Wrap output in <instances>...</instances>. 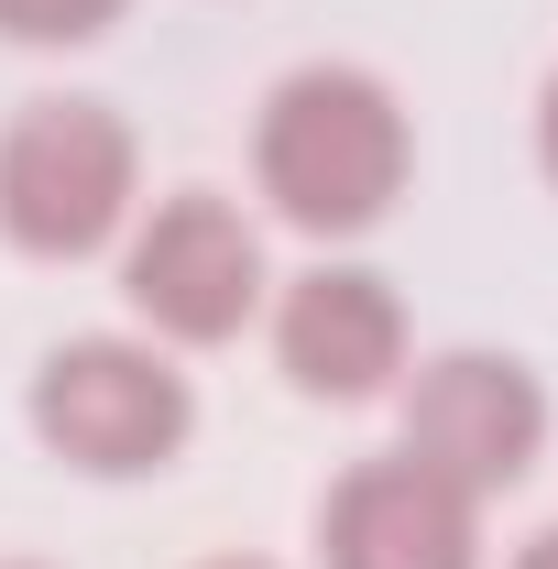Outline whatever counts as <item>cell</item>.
I'll return each instance as SVG.
<instances>
[{
	"label": "cell",
	"instance_id": "cell-1",
	"mask_svg": "<svg viewBox=\"0 0 558 569\" xmlns=\"http://www.w3.org/2000/svg\"><path fill=\"white\" fill-rule=\"evenodd\" d=\"M417 176V121L406 99L350 56H318L263 88V121H252V187L285 230L307 241H361L383 230L395 198Z\"/></svg>",
	"mask_w": 558,
	"mask_h": 569
},
{
	"label": "cell",
	"instance_id": "cell-2",
	"mask_svg": "<svg viewBox=\"0 0 558 569\" xmlns=\"http://www.w3.org/2000/svg\"><path fill=\"white\" fill-rule=\"evenodd\" d=\"M142 219V142L110 99H22L0 121V241L33 263H99Z\"/></svg>",
	"mask_w": 558,
	"mask_h": 569
},
{
	"label": "cell",
	"instance_id": "cell-3",
	"mask_svg": "<svg viewBox=\"0 0 558 569\" xmlns=\"http://www.w3.org/2000/svg\"><path fill=\"white\" fill-rule=\"evenodd\" d=\"M22 417L44 438V460H67L88 482H153V471H176L187 438H198V383L176 372L165 340L99 329V340H67V351L33 361Z\"/></svg>",
	"mask_w": 558,
	"mask_h": 569
},
{
	"label": "cell",
	"instance_id": "cell-4",
	"mask_svg": "<svg viewBox=\"0 0 558 569\" xmlns=\"http://www.w3.org/2000/svg\"><path fill=\"white\" fill-rule=\"evenodd\" d=\"M263 284H275L263 274V230L219 187H176V198H153L121 230V296H132L142 340H165V351L241 340L252 307H263Z\"/></svg>",
	"mask_w": 558,
	"mask_h": 569
},
{
	"label": "cell",
	"instance_id": "cell-5",
	"mask_svg": "<svg viewBox=\"0 0 558 569\" xmlns=\"http://www.w3.org/2000/svg\"><path fill=\"white\" fill-rule=\"evenodd\" d=\"M395 406H406V460H427L438 482H460L471 503L515 493L537 460H548V383L526 372L515 351H482V340H460V351H427L406 383H395Z\"/></svg>",
	"mask_w": 558,
	"mask_h": 569
},
{
	"label": "cell",
	"instance_id": "cell-6",
	"mask_svg": "<svg viewBox=\"0 0 558 569\" xmlns=\"http://www.w3.org/2000/svg\"><path fill=\"white\" fill-rule=\"evenodd\" d=\"M318 569H482V503L383 449L318 493Z\"/></svg>",
	"mask_w": 558,
	"mask_h": 569
},
{
	"label": "cell",
	"instance_id": "cell-7",
	"mask_svg": "<svg viewBox=\"0 0 558 569\" xmlns=\"http://www.w3.org/2000/svg\"><path fill=\"white\" fill-rule=\"evenodd\" d=\"M275 361L307 406H383L406 383V296L372 263H318L275 296Z\"/></svg>",
	"mask_w": 558,
	"mask_h": 569
},
{
	"label": "cell",
	"instance_id": "cell-8",
	"mask_svg": "<svg viewBox=\"0 0 558 569\" xmlns=\"http://www.w3.org/2000/svg\"><path fill=\"white\" fill-rule=\"evenodd\" d=\"M132 0H0V44H99Z\"/></svg>",
	"mask_w": 558,
	"mask_h": 569
},
{
	"label": "cell",
	"instance_id": "cell-9",
	"mask_svg": "<svg viewBox=\"0 0 558 569\" xmlns=\"http://www.w3.org/2000/svg\"><path fill=\"white\" fill-rule=\"evenodd\" d=\"M537 164H548V187H558V77H548V99H537Z\"/></svg>",
	"mask_w": 558,
	"mask_h": 569
},
{
	"label": "cell",
	"instance_id": "cell-10",
	"mask_svg": "<svg viewBox=\"0 0 558 569\" xmlns=\"http://www.w3.org/2000/svg\"><path fill=\"white\" fill-rule=\"evenodd\" d=\"M515 569H558V526H548V537H526V548H515Z\"/></svg>",
	"mask_w": 558,
	"mask_h": 569
},
{
	"label": "cell",
	"instance_id": "cell-11",
	"mask_svg": "<svg viewBox=\"0 0 558 569\" xmlns=\"http://www.w3.org/2000/svg\"><path fill=\"white\" fill-rule=\"evenodd\" d=\"M209 569H275V559H209Z\"/></svg>",
	"mask_w": 558,
	"mask_h": 569
},
{
	"label": "cell",
	"instance_id": "cell-12",
	"mask_svg": "<svg viewBox=\"0 0 558 569\" xmlns=\"http://www.w3.org/2000/svg\"><path fill=\"white\" fill-rule=\"evenodd\" d=\"M0 569H33V559H0Z\"/></svg>",
	"mask_w": 558,
	"mask_h": 569
}]
</instances>
